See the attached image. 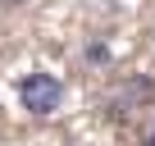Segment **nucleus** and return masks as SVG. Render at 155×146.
<instances>
[{"label": "nucleus", "instance_id": "nucleus-1", "mask_svg": "<svg viewBox=\"0 0 155 146\" xmlns=\"http://www.w3.org/2000/svg\"><path fill=\"white\" fill-rule=\"evenodd\" d=\"M18 101H23L28 114L46 119V114L59 110V101H64V82L55 78V73H28V78L18 82Z\"/></svg>", "mask_w": 155, "mask_h": 146}]
</instances>
